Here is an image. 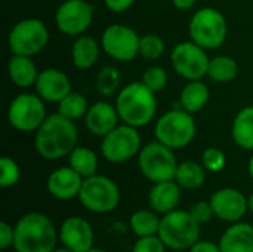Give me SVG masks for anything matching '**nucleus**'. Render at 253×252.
Masks as SVG:
<instances>
[{
  "mask_svg": "<svg viewBox=\"0 0 253 252\" xmlns=\"http://www.w3.org/2000/svg\"><path fill=\"white\" fill-rule=\"evenodd\" d=\"M79 143V131L74 120L61 113L49 114L36 131V151L46 160H58L68 156Z\"/></svg>",
  "mask_w": 253,
  "mask_h": 252,
  "instance_id": "obj_1",
  "label": "nucleus"
},
{
  "mask_svg": "<svg viewBox=\"0 0 253 252\" xmlns=\"http://www.w3.org/2000/svg\"><path fill=\"white\" fill-rule=\"evenodd\" d=\"M59 235L52 220L42 212H28L15 224L13 250L16 252H52Z\"/></svg>",
  "mask_w": 253,
  "mask_h": 252,
  "instance_id": "obj_2",
  "label": "nucleus"
},
{
  "mask_svg": "<svg viewBox=\"0 0 253 252\" xmlns=\"http://www.w3.org/2000/svg\"><path fill=\"white\" fill-rule=\"evenodd\" d=\"M120 120L126 125L142 128L153 122L157 111L156 92L142 82H132L120 89L116 98Z\"/></svg>",
  "mask_w": 253,
  "mask_h": 252,
  "instance_id": "obj_3",
  "label": "nucleus"
},
{
  "mask_svg": "<svg viewBox=\"0 0 253 252\" xmlns=\"http://www.w3.org/2000/svg\"><path fill=\"white\" fill-rule=\"evenodd\" d=\"M159 236L168 248L185 251L200 241V224L193 218L190 211L173 209L160 220Z\"/></svg>",
  "mask_w": 253,
  "mask_h": 252,
  "instance_id": "obj_4",
  "label": "nucleus"
},
{
  "mask_svg": "<svg viewBox=\"0 0 253 252\" xmlns=\"http://www.w3.org/2000/svg\"><path fill=\"white\" fill-rule=\"evenodd\" d=\"M196 131L193 114L184 108H173L165 113L154 126L156 140L172 150L185 149L194 140Z\"/></svg>",
  "mask_w": 253,
  "mask_h": 252,
  "instance_id": "obj_5",
  "label": "nucleus"
},
{
  "mask_svg": "<svg viewBox=\"0 0 253 252\" xmlns=\"http://www.w3.org/2000/svg\"><path fill=\"white\" fill-rule=\"evenodd\" d=\"M190 37L205 49H218L224 45L228 34L225 16L215 7H202L190 19Z\"/></svg>",
  "mask_w": 253,
  "mask_h": 252,
  "instance_id": "obj_6",
  "label": "nucleus"
},
{
  "mask_svg": "<svg viewBox=\"0 0 253 252\" xmlns=\"http://www.w3.org/2000/svg\"><path fill=\"white\" fill-rule=\"evenodd\" d=\"M178 165L173 150L157 140L145 144L138 154L139 171L153 184L175 180Z\"/></svg>",
  "mask_w": 253,
  "mask_h": 252,
  "instance_id": "obj_7",
  "label": "nucleus"
},
{
  "mask_svg": "<svg viewBox=\"0 0 253 252\" xmlns=\"http://www.w3.org/2000/svg\"><path fill=\"white\" fill-rule=\"evenodd\" d=\"M79 201L90 212L107 214L119 206L120 190L111 178L95 174L83 180Z\"/></svg>",
  "mask_w": 253,
  "mask_h": 252,
  "instance_id": "obj_8",
  "label": "nucleus"
},
{
  "mask_svg": "<svg viewBox=\"0 0 253 252\" xmlns=\"http://www.w3.org/2000/svg\"><path fill=\"white\" fill-rule=\"evenodd\" d=\"M49 42V30L43 21L25 18L18 21L7 34V45L15 55L34 56L40 53Z\"/></svg>",
  "mask_w": 253,
  "mask_h": 252,
  "instance_id": "obj_9",
  "label": "nucleus"
},
{
  "mask_svg": "<svg viewBox=\"0 0 253 252\" xmlns=\"http://www.w3.org/2000/svg\"><path fill=\"white\" fill-rule=\"evenodd\" d=\"M142 149V140L138 128L122 123L102 138L101 153L111 163H125L138 156Z\"/></svg>",
  "mask_w": 253,
  "mask_h": 252,
  "instance_id": "obj_10",
  "label": "nucleus"
},
{
  "mask_svg": "<svg viewBox=\"0 0 253 252\" xmlns=\"http://www.w3.org/2000/svg\"><path fill=\"white\" fill-rule=\"evenodd\" d=\"M46 117L44 100L36 94H19L7 108V122L19 132H36Z\"/></svg>",
  "mask_w": 253,
  "mask_h": 252,
  "instance_id": "obj_11",
  "label": "nucleus"
},
{
  "mask_svg": "<svg viewBox=\"0 0 253 252\" xmlns=\"http://www.w3.org/2000/svg\"><path fill=\"white\" fill-rule=\"evenodd\" d=\"M209 61L206 49L193 40L178 43L170 52V62L175 73L185 80H202L208 76Z\"/></svg>",
  "mask_w": 253,
  "mask_h": 252,
  "instance_id": "obj_12",
  "label": "nucleus"
},
{
  "mask_svg": "<svg viewBox=\"0 0 253 252\" xmlns=\"http://www.w3.org/2000/svg\"><path fill=\"white\" fill-rule=\"evenodd\" d=\"M141 36L123 24L108 25L101 36L102 50L113 59L127 62L139 55Z\"/></svg>",
  "mask_w": 253,
  "mask_h": 252,
  "instance_id": "obj_13",
  "label": "nucleus"
},
{
  "mask_svg": "<svg viewBox=\"0 0 253 252\" xmlns=\"http://www.w3.org/2000/svg\"><path fill=\"white\" fill-rule=\"evenodd\" d=\"M93 12L86 0H64L55 12V25L67 36H82L90 27Z\"/></svg>",
  "mask_w": 253,
  "mask_h": 252,
  "instance_id": "obj_14",
  "label": "nucleus"
},
{
  "mask_svg": "<svg viewBox=\"0 0 253 252\" xmlns=\"http://www.w3.org/2000/svg\"><path fill=\"white\" fill-rule=\"evenodd\" d=\"M211 205L215 217L227 223L240 221L249 209L248 198L237 189L225 187L211 196Z\"/></svg>",
  "mask_w": 253,
  "mask_h": 252,
  "instance_id": "obj_15",
  "label": "nucleus"
},
{
  "mask_svg": "<svg viewBox=\"0 0 253 252\" xmlns=\"http://www.w3.org/2000/svg\"><path fill=\"white\" fill-rule=\"evenodd\" d=\"M59 241L64 248L73 252H86L93 248L92 226L79 215L68 217L62 221L59 229Z\"/></svg>",
  "mask_w": 253,
  "mask_h": 252,
  "instance_id": "obj_16",
  "label": "nucleus"
},
{
  "mask_svg": "<svg viewBox=\"0 0 253 252\" xmlns=\"http://www.w3.org/2000/svg\"><path fill=\"white\" fill-rule=\"evenodd\" d=\"M34 86L40 98L56 104L71 92V82L68 76L58 68H46L40 71Z\"/></svg>",
  "mask_w": 253,
  "mask_h": 252,
  "instance_id": "obj_17",
  "label": "nucleus"
},
{
  "mask_svg": "<svg viewBox=\"0 0 253 252\" xmlns=\"http://www.w3.org/2000/svg\"><path fill=\"white\" fill-rule=\"evenodd\" d=\"M83 177L77 174L71 166H62L55 169L47 177V192L58 201H70L79 198L83 186Z\"/></svg>",
  "mask_w": 253,
  "mask_h": 252,
  "instance_id": "obj_18",
  "label": "nucleus"
},
{
  "mask_svg": "<svg viewBox=\"0 0 253 252\" xmlns=\"http://www.w3.org/2000/svg\"><path fill=\"white\" fill-rule=\"evenodd\" d=\"M120 116L111 102L107 101H96L95 104L89 105V110L84 116V123L87 131L95 135L104 138L119 125Z\"/></svg>",
  "mask_w": 253,
  "mask_h": 252,
  "instance_id": "obj_19",
  "label": "nucleus"
},
{
  "mask_svg": "<svg viewBox=\"0 0 253 252\" xmlns=\"http://www.w3.org/2000/svg\"><path fill=\"white\" fill-rule=\"evenodd\" d=\"M181 201V187L175 180L154 183L148 193V203L157 214H168L176 209Z\"/></svg>",
  "mask_w": 253,
  "mask_h": 252,
  "instance_id": "obj_20",
  "label": "nucleus"
},
{
  "mask_svg": "<svg viewBox=\"0 0 253 252\" xmlns=\"http://www.w3.org/2000/svg\"><path fill=\"white\" fill-rule=\"evenodd\" d=\"M222 252H253V226L248 223H233L219 239Z\"/></svg>",
  "mask_w": 253,
  "mask_h": 252,
  "instance_id": "obj_21",
  "label": "nucleus"
},
{
  "mask_svg": "<svg viewBox=\"0 0 253 252\" xmlns=\"http://www.w3.org/2000/svg\"><path fill=\"white\" fill-rule=\"evenodd\" d=\"M39 70L31 59V56H24V55H12L9 62H7V74L9 79L22 89L31 88L36 85L37 77H39Z\"/></svg>",
  "mask_w": 253,
  "mask_h": 252,
  "instance_id": "obj_22",
  "label": "nucleus"
},
{
  "mask_svg": "<svg viewBox=\"0 0 253 252\" xmlns=\"http://www.w3.org/2000/svg\"><path fill=\"white\" fill-rule=\"evenodd\" d=\"M101 49L102 48H99V43L93 37L84 36V34L77 36L71 48V58H73L74 67L79 70L92 68L99 58Z\"/></svg>",
  "mask_w": 253,
  "mask_h": 252,
  "instance_id": "obj_23",
  "label": "nucleus"
},
{
  "mask_svg": "<svg viewBox=\"0 0 253 252\" xmlns=\"http://www.w3.org/2000/svg\"><path fill=\"white\" fill-rule=\"evenodd\" d=\"M209 98H211L209 88L202 80H188V83L181 91L179 104L181 108L194 114L206 107Z\"/></svg>",
  "mask_w": 253,
  "mask_h": 252,
  "instance_id": "obj_24",
  "label": "nucleus"
},
{
  "mask_svg": "<svg viewBox=\"0 0 253 252\" xmlns=\"http://www.w3.org/2000/svg\"><path fill=\"white\" fill-rule=\"evenodd\" d=\"M233 141L243 150H253V105L242 108L231 126Z\"/></svg>",
  "mask_w": 253,
  "mask_h": 252,
  "instance_id": "obj_25",
  "label": "nucleus"
},
{
  "mask_svg": "<svg viewBox=\"0 0 253 252\" xmlns=\"http://www.w3.org/2000/svg\"><path fill=\"white\" fill-rule=\"evenodd\" d=\"M175 181L181 189L197 190L206 181V169L202 163H197L194 160H185L178 165Z\"/></svg>",
  "mask_w": 253,
  "mask_h": 252,
  "instance_id": "obj_26",
  "label": "nucleus"
},
{
  "mask_svg": "<svg viewBox=\"0 0 253 252\" xmlns=\"http://www.w3.org/2000/svg\"><path fill=\"white\" fill-rule=\"evenodd\" d=\"M68 166H71L83 178L92 177L98 171V156L87 147H76L68 154Z\"/></svg>",
  "mask_w": 253,
  "mask_h": 252,
  "instance_id": "obj_27",
  "label": "nucleus"
},
{
  "mask_svg": "<svg viewBox=\"0 0 253 252\" xmlns=\"http://www.w3.org/2000/svg\"><path fill=\"white\" fill-rule=\"evenodd\" d=\"M239 65L234 58L228 55H216L211 58L209 68H208V77L218 83H227L237 77Z\"/></svg>",
  "mask_w": 253,
  "mask_h": 252,
  "instance_id": "obj_28",
  "label": "nucleus"
},
{
  "mask_svg": "<svg viewBox=\"0 0 253 252\" xmlns=\"http://www.w3.org/2000/svg\"><path fill=\"white\" fill-rule=\"evenodd\" d=\"M160 220L153 209H138L130 217V229L138 238L159 235Z\"/></svg>",
  "mask_w": 253,
  "mask_h": 252,
  "instance_id": "obj_29",
  "label": "nucleus"
},
{
  "mask_svg": "<svg viewBox=\"0 0 253 252\" xmlns=\"http://www.w3.org/2000/svg\"><path fill=\"white\" fill-rule=\"evenodd\" d=\"M89 110L87 100L80 92H70L64 100L58 102V113L65 116L70 120H79L86 116Z\"/></svg>",
  "mask_w": 253,
  "mask_h": 252,
  "instance_id": "obj_30",
  "label": "nucleus"
},
{
  "mask_svg": "<svg viewBox=\"0 0 253 252\" xmlns=\"http://www.w3.org/2000/svg\"><path fill=\"white\" fill-rule=\"evenodd\" d=\"M120 85V73L116 67H104L99 74L96 76V91L104 95V97H111L113 94H116L117 88Z\"/></svg>",
  "mask_w": 253,
  "mask_h": 252,
  "instance_id": "obj_31",
  "label": "nucleus"
},
{
  "mask_svg": "<svg viewBox=\"0 0 253 252\" xmlns=\"http://www.w3.org/2000/svg\"><path fill=\"white\" fill-rule=\"evenodd\" d=\"M166 45L159 34H145L139 42V55L147 59H159L165 53Z\"/></svg>",
  "mask_w": 253,
  "mask_h": 252,
  "instance_id": "obj_32",
  "label": "nucleus"
},
{
  "mask_svg": "<svg viewBox=\"0 0 253 252\" xmlns=\"http://www.w3.org/2000/svg\"><path fill=\"white\" fill-rule=\"evenodd\" d=\"M141 82L148 89H151L153 92H160L168 85V73H166V70L163 67L153 65V67H150V68H147L144 71Z\"/></svg>",
  "mask_w": 253,
  "mask_h": 252,
  "instance_id": "obj_33",
  "label": "nucleus"
},
{
  "mask_svg": "<svg viewBox=\"0 0 253 252\" xmlns=\"http://www.w3.org/2000/svg\"><path fill=\"white\" fill-rule=\"evenodd\" d=\"M0 169H1V174H0V186L3 189L13 187L19 181L21 169H19L18 163L12 157L3 156L0 159Z\"/></svg>",
  "mask_w": 253,
  "mask_h": 252,
  "instance_id": "obj_34",
  "label": "nucleus"
},
{
  "mask_svg": "<svg viewBox=\"0 0 253 252\" xmlns=\"http://www.w3.org/2000/svg\"><path fill=\"white\" fill-rule=\"evenodd\" d=\"M202 165L209 172H221L227 165V156L218 147H208L202 154Z\"/></svg>",
  "mask_w": 253,
  "mask_h": 252,
  "instance_id": "obj_35",
  "label": "nucleus"
},
{
  "mask_svg": "<svg viewBox=\"0 0 253 252\" xmlns=\"http://www.w3.org/2000/svg\"><path fill=\"white\" fill-rule=\"evenodd\" d=\"M166 248L168 247L163 244L160 236L154 235V236L138 238V241L132 248V252H166Z\"/></svg>",
  "mask_w": 253,
  "mask_h": 252,
  "instance_id": "obj_36",
  "label": "nucleus"
},
{
  "mask_svg": "<svg viewBox=\"0 0 253 252\" xmlns=\"http://www.w3.org/2000/svg\"><path fill=\"white\" fill-rule=\"evenodd\" d=\"M190 214L193 215V218H194L200 226L209 223V221L212 220V217L215 215L211 202H196V203L190 208Z\"/></svg>",
  "mask_w": 253,
  "mask_h": 252,
  "instance_id": "obj_37",
  "label": "nucleus"
},
{
  "mask_svg": "<svg viewBox=\"0 0 253 252\" xmlns=\"http://www.w3.org/2000/svg\"><path fill=\"white\" fill-rule=\"evenodd\" d=\"M13 239H15V227H12L6 221H1L0 223V248L7 250L13 247Z\"/></svg>",
  "mask_w": 253,
  "mask_h": 252,
  "instance_id": "obj_38",
  "label": "nucleus"
},
{
  "mask_svg": "<svg viewBox=\"0 0 253 252\" xmlns=\"http://www.w3.org/2000/svg\"><path fill=\"white\" fill-rule=\"evenodd\" d=\"M104 3L111 12L120 13V12L127 10L135 3V0H104Z\"/></svg>",
  "mask_w": 253,
  "mask_h": 252,
  "instance_id": "obj_39",
  "label": "nucleus"
},
{
  "mask_svg": "<svg viewBox=\"0 0 253 252\" xmlns=\"http://www.w3.org/2000/svg\"><path fill=\"white\" fill-rule=\"evenodd\" d=\"M190 252H222L219 248V244H213L211 241H197L191 248Z\"/></svg>",
  "mask_w": 253,
  "mask_h": 252,
  "instance_id": "obj_40",
  "label": "nucleus"
},
{
  "mask_svg": "<svg viewBox=\"0 0 253 252\" xmlns=\"http://www.w3.org/2000/svg\"><path fill=\"white\" fill-rule=\"evenodd\" d=\"M197 0H172L173 6L179 10H188L196 4Z\"/></svg>",
  "mask_w": 253,
  "mask_h": 252,
  "instance_id": "obj_41",
  "label": "nucleus"
},
{
  "mask_svg": "<svg viewBox=\"0 0 253 252\" xmlns=\"http://www.w3.org/2000/svg\"><path fill=\"white\" fill-rule=\"evenodd\" d=\"M248 203H249V211L253 214V192H252V195L248 198Z\"/></svg>",
  "mask_w": 253,
  "mask_h": 252,
  "instance_id": "obj_42",
  "label": "nucleus"
},
{
  "mask_svg": "<svg viewBox=\"0 0 253 252\" xmlns=\"http://www.w3.org/2000/svg\"><path fill=\"white\" fill-rule=\"evenodd\" d=\"M249 174H251V177L253 178V156L251 157V160H249Z\"/></svg>",
  "mask_w": 253,
  "mask_h": 252,
  "instance_id": "obj_43",
  "label": "nucleus"
},
{
  "mask_svg": "<svg viewBox=\"0 0 253 252\" xmlns=\"http://www.w3.org/2000/svg\"><path fill=\"white\" fill-rule=\"evenodd\" d=\"M86 252H107V251H104V250H101V248H90L89 251H86Z\"/></svg>",
  "mask_w": 253,
  "mask_h": 252,
  "instance_id": "obj_44",
  "label": "nucleus"
},
{
  "mask_svg": "<svg viewBox=\"0 0 253 252\" xmlns=\"http://www.w3.org/2000/svg\"><path fill=\"white\" fill-rule=\"evenodd\" d=\"M52 252H73V251H70V250H67V248H59V250H53Z\"/></svg>",
  "mask_w": 253,
  "mask_h": 252,
  "instance_id": "obj_45",
  "label": "nucleus"
}]
</instances>
